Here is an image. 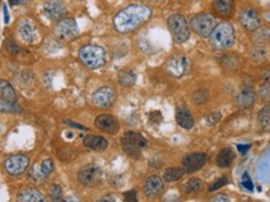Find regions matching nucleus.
Wrapping results in <instances>:
<instances>
[{
  "label": "nucleus",
  "instance_id": "nucleus-1",
  "mask_svg": "<svg viewBox=\"0 0 270 202\" xmlns=\"http://www.w3.org/2000/svg\"><path fill=\"white\" fill-rule=\"evenodd\" d=\"M153 11L148 5L132 4L121 9L113 19L114 29L120 34H129L143 27L152 18Z\"/></svg>",
  "mask_w": 270,
  "mask_h": 202
},
{
  "label": "nucleus",
  "instance_id": "nucleus-2",
  "mask_svg": "<svg viewBox=\"0 0 270 202\" xmlns=\"http://www.w3.org/2000/svg\"><path fill=\"white\" fill-rule=\"evenodd\" d=\"M235 43L234 27L228 22L218 24L210 34V44L214 49L223 50L232 48Z\"/></svg>",
  "mask_w": 270,
  "mask_h": 202
},
{
  "label": "nucleus",
  "instance_id": "nucleus-3",
  "mask_svg": "<svg viewBox=\"0 0 270 202\" xmlns=\"http://www.w3.org/2000/svg\"><path fill=\"white\" fill-rule=\"evenodd\" d=\"M79 59L85 67L90 69H99L107 63V54L100 45L87 44L79 50Z\"/></svg>",
  "mask_w": 270,
  "mask_h": 202
},
{
  "label": "nucleus",
  "instance_id": "nucleus-4",
  "mask_svg": "<svg viewBox=\"0 0 270 202\" xmlns=\"http://www.w3.org/2000/svg\"><path fill=\"white\" fill-rule=\"evenodd\" d=\"M121 147H123L125 155L129 156L130 158L138 160L143 151L148 147V141L141 133L129 131L121 137Z\"/></svg>",
  "mask_w": 270,
  "mask_h": 202
},
{
  "label": "nucleus",
  "instance_id": "nucleus-5",
  "mask_svg": "<svg viewBox=\"0 0 270 202\" xmlns=\"http://www.w3.org/2000/svg\"><path fill=\"white\" fill-rule=\"evenodd\" d=\"M168 28L173 39L178 44L185 43L190 36V25L185 16L181 14H173L168 18Z\"/></svg>",
  "mask_w": 270,
  "mask_h": 202
},
{
  "label": "nucleus",
  "instance_id": "nucleus-6",
  "mask_svg": "<svg viewBox=\"0 0 270 202\" xmlns=\"http://www.w3.org/2000/svg\"><path fill=\"white\" fill-rule=\"evenodd\" d=\"M190 29L199 36H210L214 28L217 27V19L213 14H198V15L193 16L190 21Z\"/></svg>",
  "mask_w": 270,
  "mask_h": 202
},
{
  "label": "nucleus",
  "instance_id": "nucleus-7",
  "mask_svg": "<svg viewBox=\"0 0 270 202\" xmlns=\"http://www.w3.org/2000/svg\"><path fill=\"white\" fill-rule=\"evenodd\" d=\"M4 170L10 176H22L30 167V158L25 155H11L4 161Z\"/></svg>",
  "mask_w": 270,
  "mask_h": 202
},
{
  "label": "nucleus",
  "instance_id": "nucleus-8",
  "mask_svg": "<svg viewBox=\"0 0 270 202\" xmlns=\"http://www.w3.org/2000/svg\"><path fill=\"white\" fill-rule=\"evenodd\" d=\"M54 34L60 41H73L79 34L78 24L73 18H65L64 16L60 21L56 22L55 27H54Z\"/></svg>",
  "mask_w": 270,
  "mask_h": 202
},
{
  "label": "nucleus",
  "instance_id": "nucleus-9",
  "mask_svg": "<svg viewBox=\"0 0 270 202\" xmlns=\"http://www.w3.org/2000/svg\"><path fill=\"white\" fill-rule=\"evenodd\" d=\"M103 178V171L96 164H87L79 171L78 181L84 187H95Z\"/></svg>",
  "mask_w": 270,
  "mask_h": 202
},
{
  "label": "nucleus",
  "instance_id": "nucleus-10",
  "mask_svg": "<svg viewBox=\"0 0 270 202\" xmlns=\"http://www.w3.org/2000/svg\"><path fill=\"white\" fill-rule=\"evenodd\" d=\"M18 34L22 41L28 44H36L40 39L38 25L29 18L22 19L18 23Z\"/></svg>",
  "mask_w": 270,
  "mask_h": 202
},
{
  "label": "nucleus",
  "instance_id": "nucleus-11",
  "mask_svg": "<svg viewBox=\"0 0 270 202\" xmlns=\"http://www.w3.org/2000/svg\"><path fill=\"white\" fill-rule=\"evenodd\" d=\"M92 101L94 106L98 108H103V109L110 108L116 101V93L114 88L108 87V85L98 88V89L93 93Z\"/></svg>",
  "mask_w": 270,
  "mask_h": 202
},
{
  "label": "nucleus",
  "instance_id": "nucleus-12",
  "mask_svg": "<svg viewBox=\"0 0 270 202\" xmlns=\"http://www.w3.org/2000/svg\"><path fill=\"white\" fill-rule=\"evenodd\" d=\"M188 69H189V61L185 56H181V54H175V56L170 57L165 64V70L174 78H180V77L185 76Z\"/></svg>",
  "mask_w": 270,
  "mask_h": 202
},
{
  "label": "nucleus",
  "instance_id": "nucleus-13",
  "mask_svg": "<svg viewBox=\"0 0 270 202\" xmlns=\"http://www.w3.org/2000/svg\"><path fill=\"white\" fill-rule=\"evenodd\" d=\"M54 171V163L52 158H45L40 164H35L29 171V177L30 180L35 183H43L49 178V176L52 175Z\"/></svg>",
  "mask_w": 270,
  "mask_h": 202
},
{
  "label": "nucleus",
  "instance_id": "nucleus-14",
  "mask_svg": "<svg viewBox=\"0 0 270 202\" xmlns=\"http://www.w3.org/2000/svg\"><path fill=\"white\" fill-rule=\"evenodd\" d=\"M206 161H208V156L205 153H190V155L185 156L183 158V161H181V169L184 170L185 173L198 172L199 170H201L205 166Z\"/></svg>",
  "mask_w": 270,
  "mask_h": 202
},
{
  "label": "nucleus",
  "instance_id": "nucleus-15",
  "mask_svg": "<svg viewBox=\"0 0 270 202\" xmlns=\"http://www.w3.org/2000/svg\"><path fill=\"white\" fill-rule=\"evenodd\" d=\"M43 11H44L45 16L48 19L53 22L60 21L67 14V7L61 0H48L44 3L43 7Z\"/></svg>",
  "mask_w": 270,
  "mask_h": 202
},
{
  "label": "nucleus",
  "instance_id": "nucleus-16",
  "mask_svg": "<svg viewBox=\"0 0 270 202\" xmlns=\"http://www.w3.org/2000/svg\"><path fill=\"white\" fill-rule=\"evenodd\" d=\"M239 21L244 29L249 30V32L258 30L261 24L259 14L257 13V10L253 9V8H244L239 15Z\"/></svg>",
  "mask_w": 270,
  "mask_h": 202
},
{
  "label": "nucleus",
  "instance_id": "nucleus-17",
  "mask_svg": "<svg viewBox=\"0 0 270 202\" xmlns=\"http://www.w3.org/2000/svg\"><path fill=\"white\" fill-rule=\"evenodd\" d=\"M94 124L99 131L108 133V135H116L119 132V128H120V124H119L118 119L114 116L105 115V113L104 115H99L95 118Z\"/></svg>",
  "mask_w": 270,
  "mask_h": 202
},
{
  "label": "nucleus",
  "instance_id": "nucleus-18",
  "mask_svg": "<svg viewBox=\"0 0 270 202\" xmlns=\"http://www.w3.org/2000/svg\"><path fill=\"white\" fill-rule=\"evenodd\" d=\"M164 191V180H161L159 176L152 175L144 182L143 192L144 196L148 198H156Z\"/></svg>",
  "mask_w": 270,
  "mask_h": 202
},
{
  "label": "nucleus",
  "instance_id": "nucleus-19",
  "mask_svg": "<svg viewBox=\"0 0 270 202\" xmlns=\"http://www.w3.org/2000/svg\"><path fill=\"white\" fill-rule=\"evenodd\" d=\"M235 102H237L238 107L240 108L252 107L255 102V92L252 85L244 84L239 89V92L237 93Z\"/></svg>",
  "mask_w": 270,
  "mask_h": 202
},
{
  "label": "nucleus",
  "instance_id": "nucleus-20",
  "mask_svg": "<svg viewBox=\"0 0 270 202\" xmlns=\"http://www.w3.org/2000/svg\"><path fill=\"white\" fill-rule=\"evenodd\" d=\"M175 119H177V123L184 130H192L194 127L195 121L193 117L192 113L189 112L186 107H178L177 112H175Z\"/></svg>",
  "mask_w": 270,
  "mask_h": 202
},
{
  "label": "nucleus",
  "instance_id": "nucleus-21",
  "mask_svg": "<svg viewBox=\"0 0 270 202\" xmlns=\"http://www.w3.org/2000/svg\"><path fill=\"white\" fill-rule=\"evenodd\" d=\"M83 143L88 149L95 151V152H104L108 149L109 143L104 137L96 135H88L83 139Z\"/></svg>",
  "mask_w": 270,
  "mask_h": 202
},
{
  "label": "nucleus",
  "instance_id": "nucleus-22",
  "mask_svg": "<svg viewBox=\"0 0 270 202\" xmlns=\"http://www.w3.org/2000/svg\"><path fill=\"white\" fill-rule=\"evenodd\" d=\"M16 200L19 202H43L45 201V197L39 190L33 189V187H25L18 192Z\"/></svg>",
  "mask_w": 270,
  "mask_h": 202
},
{
  "label": "nucleus",
  "instance_id": "nucleus-23",
  "mask_svg": "<svg viewBox=\"0 0 270 202\" xmlns=\"http://www.w3.org/2000/svg\"><path fill=\"white\" fill-rule=\"evenodd\" d=\"M16 96L15 89L13 88L9 82L5 79H0V99L5 102H10V103H16Z\"/></svg>",
  "mask_w": 270,
  "mask_h": 202
},
{
  "label": "nucleus",
  "instance_id": "nucleus-24",
  "mask_svg": "<svg viewBox=\"0 0 270 202\" xmlns=\"http://www.w3.org/2000/svg\"><path fill=\"white\" fill-rule=\"evenodd\" d=\"M118 82L121 87L130 88L135 84L136 82V75L133 69L130 68H124V69L118 72Z\"/></svg>",
  "mask_w": 270,
  "mask_h": 202
},
{
  "label": "nucleus",
  "instance_id": "nucleus-25",
  "mask_svg": "<svg viewBox=\"0 0 270 202\" xmlns=\"http://www.w3.org/2000/svg\"><path fill=\"white\" fill-rule=\"evenodd\" d=\"M235 160V153L232 149H223L220 152L218 153L215 162H217V166L221 167V169H225V167L232 166V163Z\"/></svg>",
  "mask_w": 270,
  "mask_h": 202
},
{
  "label": "nucleus",
  "instance_id": "nucleus-26",
  "mask_svg": "<svg viewBox=\"0 0 270 202\" xmlns=\"http://www.w3.org/2000/svg\"><path fill=\"white\" fill-rule=\"evenodd\" d=\"M234 10V0H215L214 11L220 16L232 15Z\"/></svg>",
  "mask_w": 270,
  "mask_h": 202
},
{
  "label": "nucleus",
  "instance_id": "nucleus-27",
  "mask_svg": "<svg viewBox=\"0 0 270 202\" xmlns=\"http://www.w3.org/2000/svg\"><path fill=\"white\" fill-rule=\"evenodd\" d=\"M185 175V172H184V170L179 169V167H170V169L165 170V172H164L163 175V180L168 182V183H172V182H177L180 180L183 176Z\"/></svg>",
  "mask_w": 270,
  "mask_h": 202
},
{
  "label": "nucleus",
  "instance_id": "nucleus-28",
  "mask_svg": "<svg viewBox=\"0 0 270 202\" xmlns=\"http://www.w3.org/2000/svg\"><path fill=\"white\" fill-rule=\"evenodd\" d=\"M204 189V182L200 178H192V180L186 181L183 186V191L186 195H192V193L200 192Z\"/></svg>",
  "mask_w": 270,
  "mask_h": 202
},
{
  "label": "nucleus",
  "instance_id": "nucleus-29",
  "mask_svg": "<svg viewBox=\"0 0 270 202\" xmlns=\"http://www.w3.org/2000/svg\"><path fill=\"white\" fill-rule=\"evenodd\" d=\"M258 122L263 128H270V104H266L259 111Z\"/></svg>",
  "mask_w": 270,
  "mask_h": 202
},
{
  "label": "nucleus",
  "instance_id": "nucleus-30",
  "mask_svg": "<svg viewBox=\"0 0 270 202\" xmlns=\"http://www.w3.org/2000/svg\"><path fill=\"white\" fill-rule=\"evenodd\" d=\"M250 57H252V59L254 62H257V63H260V62H263L266 57L265 49H264L261 45H257V47L253 48L252 52H250Z\"/></svg>",
  "mask_w": 270,
  "mask_h": 202
},
{
  "label": "nucleus",
  "instance_id": "nucleus-31",
  "mask_svg": "<svg viewBox=\"0 0 270 202\" xmlns=\"http://www.w3.org/2000/svg\"><path fill=\"white\" fill-rule=\"evenodd\" d=\"M258 96L263 102H270V83L269 82H263V84L258 88Z\"/></svg>",
  "mask_w": 270,
  "mask_h": 202
},
{
  "label": "nucleus",
  "instance_id": "nucleus-32",
  "mask_svg": "<svg viewBox=\"0 0 270 202\" xmlns=\"http://www.w3.org/2000/svg\"><path fill=\"white\" fill-rule=\"evenodd\" d=\"M0 112L4 113H18L20 112V107L16 106V103H10L0 99Z\"/></svg>",
  "mask_w": 270,
  "mask_h": 202
},
{
  "label": "nucleus",
  "instance_id": "nucleus-33",
  "mask_svg": "<svg viewBox=\"0 0 270 202\" xmlns=\"http://www.w3.org/2000/svg\"><path fill=\"white\" fill-rule=\"evenodd\" d=\"M49 197L52 201H61L63 200V190L58 183H54L50 186Z\"/></svg>",
  "mask_w": 270,
  "mask_h": 202
},
{
  "label": "nucleus",
  "instance_id": "nucleus-34",
  "mask_svg": "<svg viewBox=\"0 0 270 202\" xmlns=\"http://www.w3.org/2000/svg\"><path fill=\"white\" fill-rule=\"evenodd\" d=\"M193 98H194V102L197 104H199V106H200V104L206 103V102H208V99H209L208 90H206V89H199V90H197V92L194 93Z\"/></svg>",
  "mask_w": 270,
  "mask_h": 202
},
{
  "label": "nucleus",
  "instance_id": "nucleus-35",
  "mask_svg": "<svg viewBox=\"0 0 270 202\" xmlns=\"http://www.w3.org/2000/svg\"><path fill=\"white\" fill-rule=\"evenodd\" d=\"M270 41V34L268 33V30L261 29L260 32H258L257 35H255V43L257 45H261L263 47L265 43H268Z\"/></svg>",
  "mask_w": 270,
  "mask_h": 202
},
{
  "label": "nucleus",
  "instance_id": "nucleus-36",
  "mask_svg": "<svg viewBox=\"0 0 270 202\" xmlns=\"http://www.w3.org/2000/svg\"><path fill=\"white\" fill-rule=\"evenodd\" d=\"M226 183H228V177H225V176H223V177H219L218 180H215V181H214V183L210 185L209 191H210V192L217 191V190L221 189V187H223V186H225Z\"/></svg>",
  "mask_w": 270,
  "mask_h": 202
},
{
  "label": "nucleus",
  "instance_id": "nucleus-37",
  "mask_svg": "<svg viewBox=\"0 0 270 202\" xmlns=\"http://www.w3.org/2000/svg\"><path fill=\"white\" fill-rule=\"evenodd\" d=\"M5 47H7L8 52L11 54H18L19 52H20V48H19L13 41H8L7 43H5Z\"/></svg>",
  "mask_w": 270,
  "mask_h": 202
},
{
  "label": "nucleus",
  "instance_id": "nucleus-38",
  "mask_svg": "<svg viewBox=\"0 0 270 202\" xmlns=\"http://www.w3.org/2000/svg\"><path fill=\"white\" fill-rule=\"evenodd\" d=\"M241 185H243V187H245L246 190H249V191H252V190L254 189V186H253V182L249 178L248 173H244L243 175V178H241Z\"/></svg>",
  "mask_w": 270,
  "mask_h": 202
},
{
  "label": "nucleus",
  "instance_id": "nucleus-39",
  "mask_svg": "<svg viewBox=\"0 0 270 202\" xmlns=\"http://www.w3.org/2000/svg\"><path fill=\"white\" fill-rule=\"evenodd\" d=\"M208 124L209 126H213V124L218 123L219 119H221V113L220 112H213L212 115L208 116Z\"/></svg>",
  "mask_w": 270,
  "mask_h": 202
},
{
  "label": "nucleus",
  "instance_id": "nucleus-40",
  "mask_svg": "<svg viewBox=\"0 0 270 202\" xmlns=\"http://www.w3.org/2000/svg\"><path fill=\"white\" fill-rule=\"evenodd\" d=\"M149 118H150V122H153V123L158 124V123H160L161 121H163V115H161V113L159 112V111H154V112L150 113Z\"/></svg>",
  "mask_w": 270,
  "mask_h": 202
},
{
  "label": "nucleus",
  "instance_id": "nucleus-41",
  "mask_svg": "<svg viewBox=\"0 0 270 202\" xmlns=\"http://www.w3.org/2000/svg\"><path fill=\"white\" fill-rule=\"evenodd\" d=\"M124 200L125 201H138L136 200V191L135 190H130V191L124 192Z\"/></svg>",
  "mask_w": 270,
  "mask_h": 202
},
{
  "label": "nucleus",
  "instance_id": "nucleus-42",
  "mask_svg": "<svg viewBox=\"0 0 270 202\" xmlns=\"http://www.w3.org/2000/svg\"><path fill=\"white\" fill-rule=\"evenodd\" d=\"M212 201H214V202H217V201L226 202V201H229V197L226 195H223V193H219V195L214 196V197H212Z\"/></svg>",
  "mask_w": 270,
  "mask_h": 202
},
{
  "label": "nucleus",
  "instance_id": "nucleus-43",
  "mask_svg": "<svg viewBox=\"0 0 270 202\" xmlns=\"http://www.w3.org/2000/svg\"><path fill=\"white\" fill-rule=\"evenodd\" d=\"M261 81L269 82L270 83V69L265 70V72H263V75H261Z\"/></svg>",
  "mask_w": 270,
  "mask_h": 202
},
{
  "label": "nucleus",
  "instance_id": "nucleus-44",
  "mask_svg": "<svg viewBox=\"0 0 270 202\" xmlns=\"http://www.w3.org/2000/svg\"><path fill=\"white\" fill-rule=\"evenodd\" d=\"M9 2L11 5H22V4H24V3L29 2V0H9Z\"/></svg>",
  "mask_w": 270,
  "mask_h": 202
},
{
  "label": "nucleus",
  "instance_id": "nucleus-45",
  "mask_svg": "<svg viewBox=\"0 0 270 202\" xmlns=\"http://www.w3.org/2000/svg\"><path fill=\"white\" fill-rule=\"evenodd\" d=\"M249 149H250V144H246V146H241V144H239V146H238V150H239L240 153H245Z\"/></svg>",
  "mask_w": 270,
  "mask_h": 202
},
{
  "label": "nucleus",
  "instance_id": "nucleus-46",
  "mask_svg": "<svg viewBox=\"0 0 270 202\" xmlns=\"http://www.w3.org/2000/svg\"><path fill=\"white\" fill-rule=\"evenodd\" d=\"M186 2H198V0H186Z\"/></svg>",
  "mask_w": 270,
  "mask_h": 202
}]
</instances>
